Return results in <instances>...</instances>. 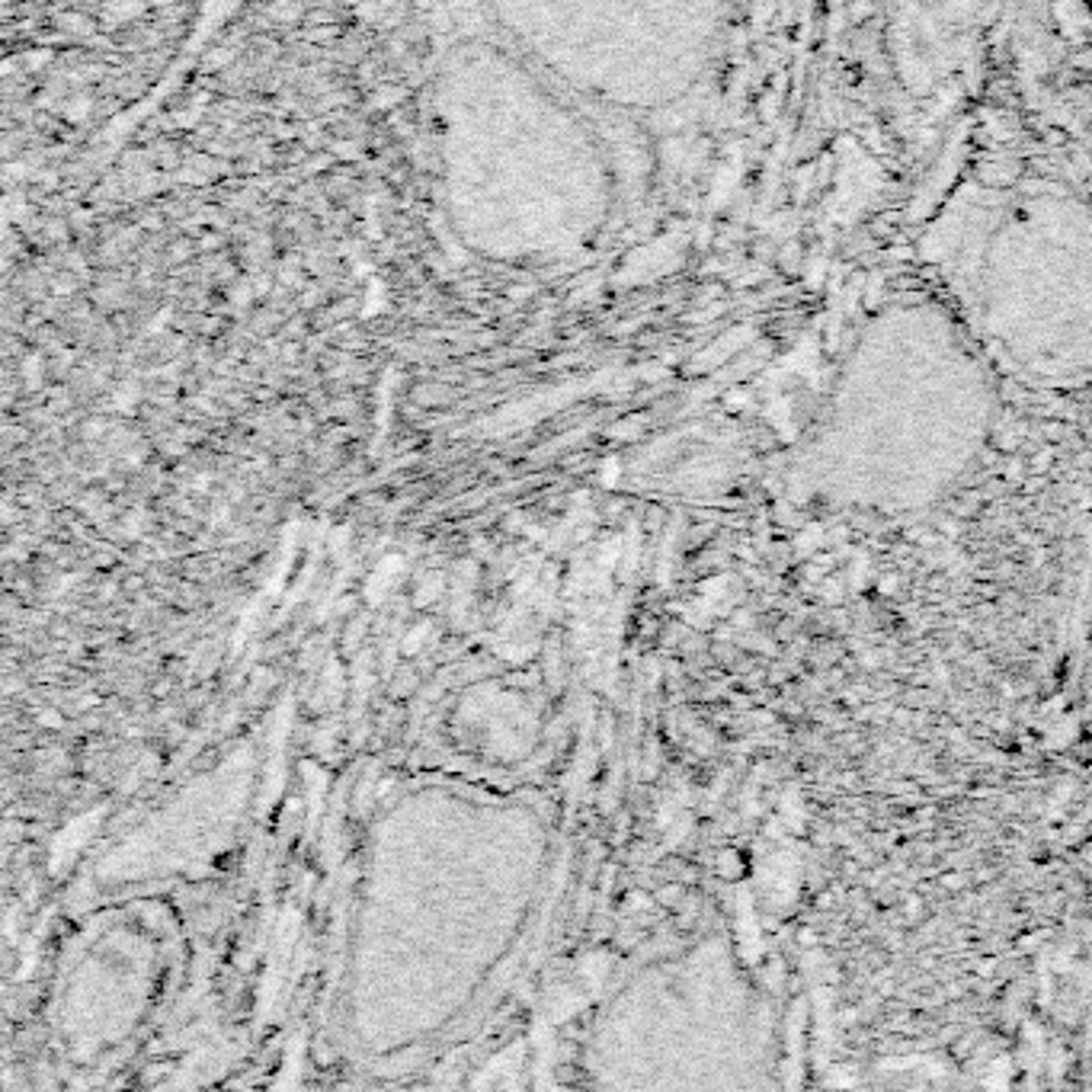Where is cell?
I'll use <instances>...</instances> for the list:
<instances>
[{
	"mask_svg": "<svg viewBox=\"0 0 1092 1092\" xmlns=\"http://www.w3.org/2000/svg\"><path fill=\"white\" fill-rule=\"evenodd\" d=\"M994 417V379L964 327L932 304H897L856 340L801 464L837 506L913 513L971 472Z\"/></svg>",
	"mask_w": 1092,
	"mask_h": 1092,
	"instance_id": "1",
	"label": "cell"
},
{
	"mask_svg": "<svg viewBox=\"0 0 1092 1092\" xmlns=\"http://www.w3.org/2000/svg\"><path fill=\"white\" fill-rule=\"evenodd\" d=\"M439 122L449 215L468 244L500 264H551L593 241L606 215L602 154L509 51H452Z\"/></svg>",
	"mask_w": 1092,
	"mask_h": 1092,
	"instance_id": "2",
	"label": "cell"
},
{
	"mask_svg": "<svg viewBox=\"0 0 1092 1092\" xmlns=\"http://www.w3.org/2000/svg\"><path fill=\"white\" fill-rule=\"evenodd\" d=\"M513 42L574 90L660 110L699 84L727 0H494Z\"/></svg>",
	"mask_w": 1092,
	"mask_h": 1092,
	"instance_id": "3",
	"label": "cell"
},
{
	"mask_svg": "<svg viewBox=\"0 0 1092 1092\" xmlns=\"http://www.w3.org/2000/svg\"><path fill=\"white\" fill-rule=\"evenodd\" d=\"M980 318L1038 379L1092 372V215L1064 196L1006 212L980 264Z\"/></svg>",
	"mask_w": 1092,
	"mask_h": 1092,
	"instance_id": "4",
	"label": "cell"
},
{
	"mask_svg": "<svg viewBox=\"0 0 1092 1092\" xmlns=\"http://www.w3.org/2000/svg\"><path fill=\"white\" fill-rule=\"evenodd\" d=\"M99 820H103V807H96V811L77 817L74 823H68V826L62 829V834L55 837V843H51V862H48V868H51V871H62V865H68V859H74L77 849L87 846V840L93 837V829L99 826Z\"/></svg>",
	"mask_w": 1092,
	"mask_h": 1092,
	"instance_id": "5",
	"label": "cell"
},
{
	"mask_svg": "<svg viewBox=\"0 0 1092 1092\" xmlns=\"http://www.w3.org/2000/svg\"><path fill=\"white\" fill-rule=\"evenodd\" d=\"M289 724H292V705L286 702V705H282V714H279V724H276V737H273V756H270V775H267L264 804H273V798H276L279 789H282V753H286Z\"/></svg>",
	"mask_w": 1092,
	"mask_h": 1092,
	"instance_id": "6",
	"label": "cell"
},
{
	"mask_svg": "<svg viewBox=\"0 0 1092 1092\" xmlns=\"http://www.w3.org/2000/svg\"><path fill=\"white\" fill-rule=\"evenodd\" d=\"M401 570H404V558H401V554H388V558L376 567V574H372L369 584H366V599H369V606L385 602V596H388V590L394 587V581H397Z\"/></svg>",
	"mask_w": 1092,
	"mask_h": 1092,
	"instance_id": "7",
	"label": "cell"
},
{
	"mask_svg": "<svg viewBox=\"0 0 1092 1092\" xmlns=\"http://www.w3.org/2000/svg\"><path fill=\"white\" fill-rule=\"evenodd\" d=\"M295 536H298V526H289V529H286V548H282V561H279L276 574H273V577H270V584H267V596H270V599H273V596H279V593H282V587H286L289 567H292V561H295Z\"/></svg>",
	"mask_w": 1092,
	"mask_h": 1092,
	"instance_id": "8",
	"label": "cell"
},
{
	"mask_svg": "<svg viewBox=\"0 0 1092 1092\" xmlns=\"http://www.w3.org/2000/svg\"><path fill=\"white\" fill-rule=\"evenodd\" d=\"M584 1006H587L584 997H574V991H567V986H554L551 1003H548V1016L551 1019H567V1016H574Z\"/></svg>",
	"mask_w": 1092,
	"mask_h": 1092,
	"instance_id": "9",
	"label": "cell"
},
{
	"mask_svg": "<svg viewBox=\"0 0 1092 1092\" xmlns=\"http://www.w3.org/2000/svg\"><path fill=\"white\" fill-rule=\"evenodd\" d=\"M304 775L311 778L308 829H315V823H318V814H321V798H324V786H327V778H324V772H321V769H315V766H308V763H304Z\"/></svg>",
	"mask_w": 1092,
	"mask_h": 1092,
	"instance_id": "10",
	"label": "cell"
},
{
	"mask_svg": "<svg viewBox=\"0 0 1092 1092\" xmlns=\"http://www.w3.org/2000/svg\"><path fill=\"white\" fill-rule=\"evenodd\" d=\"M606 971H609V958H606L602 952H596V955H590V958L584 961V977H587V983H590L593 994H599Z\"/></svg>",
	"mask_w": 1092,
	"mask_h": 1092,
	"instance_id": "11",
	"label": "cell"
},
{
	"mask_svg": "<svg viewBox=\"0 0 1092 1092\" xmlns=\"http://www.w3.org/2000/svg\"><path fill=\"white\" fill-rule=\"evenodd\" d=\"M442 574H427L424 581H420V590H417V602L420 606H427V602H433L439 593H442Z\"/></svg>",
	"mask_w": 1092,
	"mask_h": 1092,
	"instance_id": "12",
	"label": "cell"
},
{
	"mask_svg": "<svg viewBox=\"0 0 1092 1092\" xmlns=\"http://www.w3.org/2000/svg\"><path fill=\"white\" fill-rule=\"evenodd\" d=\"M430 632H433L430 621H420V625L404 638V654H417V651L424 647V641L430 638Z\"/></svg>",
	"mask_w": 1092,
	"mask_h": 1092,
	"instance_id": "13",
	"label": "cell"
},
{
	"mask_svg": "<svg viewBox=\"0 0 1092 1092\" xmlns=\"http://www.w3.org/2000/svg\"><path fill=\"white\" fill-rule=\"evenodd\" d=\"M39 721H42L45 727H62V714H59V711H42Z\"/></svg>",
	"mask_w": 1092,
	"mask_h": 1092,
	"instance_id": "14",
	"label": "cell"
},
{
	"mask_svg": "<svg viewBox=\"0 0 1092 1092\" xmlns=\"http://www.w3.org/2000/svg\"><path fill=\"white\" fill-rule=\"evenodd\" d=\"M615 478H618V464H612V461H609V464L602 468V481H606V484H612Z\"/></svg>",
	"mask_w": 1092,
	"mask_h": 1092,
	"instance_id": "15",
	"label": "cell"
},
{
	"mask_svg": "<svg viewBox=\"0 0 1092 1092\" xmlns=\"http://www.w3.org/2000/svg\"><path fill=\"white\" fill-rule=\"evenodd\" d=\"M391 786H394L391 778H382V782H379V798H385V795L391 792Z\"/></svg>",
	"mask_w": 1092,
	"mask_h": 1092,
	"instance_id": "16",
	"label": "cell"
}]
</instances>
